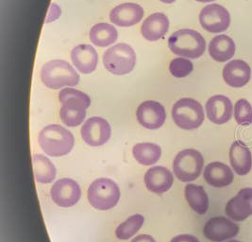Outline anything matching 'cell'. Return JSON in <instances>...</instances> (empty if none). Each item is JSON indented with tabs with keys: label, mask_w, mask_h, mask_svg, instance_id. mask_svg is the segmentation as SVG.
<instances>
[{
	"label": "cell",
	"mask_w": 252,
	"mask_h": 242,
	"mask_svg": "<svg viewBox=\"0 0 252 242\" xmlns=\"http://www.w3.org/2000/svg\"><path fill=\"white\" fill-rule=\"evenodd\" d=\"M194 69L191 61L184 58H176L169 65V71L176 78H184Z\"/></svg>",
	"instance_id": "f546056e"
},
{
	"label": "cell",
	"mask_w": 252,
	"mask_h": 242,
	"mask_svg": "<svg viewBox=\"0 0 252 242\" xmlns=\"http://www.w3.org/2000/svg\"><path fill=\"white\" fill-rule=\"evenodd\" d=\"M204 179L208 185L214 187H225L234 180V174L229 166L221 162H213L204 170Z\"/></svg>",
	"instance_id": "44dd1931"
},
{
	"label": "cell",
	"mask_w": 252,
	"mask_h": 242,
	"mask_svg": "<svg viewBox=\"0 0 252 242\" xmlns=\"http://www.w3.org/2000/svg\"><path fill=\"white\" fill-rule=\"evenodd\" d=\"M184 195L190 207L199 215L205 214L209 208V198L203 186L189 184L185 186Z\"/></svg>",
	"instance_id": "cb8c5ba5"
},
{
	"label": "cell",
	"mask_w": 252,
	"mask_h": 242,
	"mask_svg": "<svg viewBox=\"0 0 252 242\" xmlns=\"http://www.w3.org/2000/svg\"><path fill=\"white\" fill-rule=\"evenodd\" d=\"M117 39V31L113 25L95 24L90 31V40L94 46L105 47L114 44Z\"/></svg>",
	"instance_id": "484cf974"
},
{
	"label": "cell",
	"mask_w": 252,
	"mask_h": 242,
	"mask_svg": "<svg viewBox=\"0 0 252 242\" xmlns=\"http://www.w3.org/2000/svg\"><path fill=\"white\" fill-rule=\"evenodd\" d=\"M87 196L93 207L102 211L109 210L119 202L120 189L113 180L99 178L90 185Z\"/></svg>",
	"instance_id": "5b68a950"
},
{
	"label": "cell",
	"mask_w": 252,
	"mask_h": 242,
	"mask_svg": "<svg viewBox=\"0 0 252 242\" xmlns=\"http://www.w3.org/2000/svg\"><path fill=\"white\" fill-rule=\"evenodd\" d=\"M201 27L209 33L218 34L228 30L230 15L228 10L221 5L211 4L204 7L199 14Z\"/></svg>",
	"instance_id": "9c48e42d"
},
{
	"label": "cell",
	"mask_w": 252,
	"mask_h": 242,
	"mask_svg": "<svg viewBox=\"0 0 252 242\" xmlns=\"http://www.w3.org/2000/svg\"><path fill=\"white\" fill-rule=\"evenodd\" d=\"M234 117L241 126H249L252 123V107L251 104L244 99L239 100L234 106Z\"/></svg>",
	"instance_id": "f1b7e54d"
},
{
	"label": "cell",
	"mask_w": 252,
	"mask_h": 242,
	"mask_svg": "<svg viewBox=\"0 0 252 242\" xmlns=\"http://www.w3.org/2000/svg\"><path fill=\"white\" fill-rule=\"evenodd\" d=\"M136 115L138 122L143 127L149 130H156L161 127L166 118L163 106L154 101H148L140 104Z\"/></svg>",
	"instance_id": "4fadbf2b"
},
{
	"label": "cell",
	"mask_w": 252,
	"mask_h": 242,
	"mask_svg": "<svg viewBox=\"0 0 252 242\" xmlns=\"http://www.w3.org/2000/svg\"><path fill=\"white\" fill-rule=\"evenodd\" d=\"M198 2H202V3H205V2H212V1H215V0H196Z\"/></svg>",
	"instance_id": "836d02e7"
},
{
	"label": "cell",
	"mask_w": 252,
	"mask_h": 242,
	"mask_svg": "<svg viewBox=\"0 0 252 242\" xmlns=\"http://www.w3.org/2000/svg\"><path fill=\"white\" fill-rule=\"evenodd\" d=\"M144 222H145V218L140 214L130 216L124 222L119 224L118 227L116 228L115 230L116 238L121 241H126L130 239L141 229Z\"/></svg>",
	"instance_id": "83f0119b"
},
{
	"label": "cell",
	"mask_w": 252,
	"mask_h": 242,
	"mask_svg": "<svg viewBox=\"0 0 252 242\" xmlns=\"http://www.w3.org/2000/svg\"><path fill=\"white\" fill-rule=\"evenodd\" d=\"M252 76V70L250 66L242 61L234 60L227 64L223 69V78L231 87H243L245 86Z\"/></svg>",
	"instance_id": "ac0fdd59"
},
{
	"label": "cell",
	"mask_w": 252,
	"mask_h": 242,
	"mask_svg": "<svg viewBox=\"0 0 252 242\" xmlns=\"http://www.w3.org/2000/svg\"><path fill=\"white\" fill-rule=\"evenodd\" d=\"M71 60L79 71L83 74L94 72L96 66L98 56L95 49L90 45H80L73 48Z\"/></svg>",
	"instance_id": "ffe728a7"
},
{
	"label": "cell",
	"mask_w": 252,
	"mask_h": 242,
	"mask_svg": "<svg viewBox=\"0 0 252 242\" xmlns=\"http://www.w3.org/2000/svg\"><path fill=\"white\" fill-rule=\"evenodd\" d=\"M135 63V52L126 44H117L104 53V67L115 75L128 74L134 69Z\"/></svg>",
	"instance_id": "ba28073f"
},
{
	"label": "cell",
	"mask_w": 252,
	"mask_h": 242,
	"mask_svg": "<svg viewBox=\"0 0 252 242\" xmlns=\"http://www.w3.org/2000/svg\"><path fill=\"white\" fill-rule=\"evenodd\" d=\"M225 211L229 219L234 221H243L252 216V188L241 189L236 196L229 201Z\"/></svg>",
	"instance_id": "5bb4252c"
},
{
	"label": "cell",
	"mask_w": 252,
	"mask_h": 242,
	"mask_svg": "<svg viewBox=\"0 0 252 242\" xmlns=\"http://www.w3.org/2000/svg\"><path fill=\"white\" fill-rule=\"evenodd\" d=\"M169 20L164 13L156 12L144 21L141 27V33L149 41H157L168 32Z\"/></svg>",
	"instance_id": "7402d4cb"
},
{
	"label": "cell",
	"mask_w": 252,
	"mask_h": 242,
	"mask_svg": "<svg viewBox=\"0 0 252 242\" xmlns=\"http://www.w3.org/2000/svg\"><path fill=\"white\" fill-rule=\"evenodd\" d=\"M144 16L143 8L136 3H124L116 6L110 13V19L119 27H130L139 23Z\"/></svg>",
	"instance_id": "e0dca14e"
},
{
	"label": "cell",
	"mask_w": 252,
	"mask_h": 242,
	"mask_svg": "<svg viewBox=\"0 0 252 242\" xmlns=\"http://www.w3.org/2000/svg\"><path fill=\"white\" fill-rule=\"evenodd\" d=\"M204 159L198 150L187 149L177 154L173 161V172L182 182H193L197 179L203 169Z\"/></svg>",
	"instance_id": "52a82bcc"
},
{
	"label": "cell",
	"mask_w": 252,
	"mask_h": 242,
	"mask_svg": "<svg viewBox=\"0 0 252 242\" xmlns=\"http://www.w3.org/2000/svg\"><path fill=\"white\" fill-rule=\"evenodd\" d=\"M161 2H163V3H166V4H170V3H173V2H175L176 0H160Z\"/></svg>",
	"instance_id": "d6a6232c"
},
{
	"label": "cell",
	"mask_w": 252,
	"mask_h": 242,
	"mask_svg": "<svg viewBox=\"0 0 252 242\" xmlns=\"http://www.w3.org/2000/svg\"><path fill=\"white\" fill-rule=\"evenodd\" d=\"M205 108L209 120L218 125L229 122L232 116V104L229 98L222 95L210 98Z\"/></svg>",
	"instance_id": "9a60e30c"
},
{
	"label": "cell",
	"mask_w": 252,
	"mask_h": 242,
	"mask_svg": "<svg viewBox=\"0 0 252 242\" xmlns=\"http://www.w3.org/2000/svg\"><path fill=\"white\" fill-rule=\"evenodd\" d=\"M229 161L236 174L247 175L252 171V151L242 141H235L229 150Z\"/></svg>",
	"instance_id": "d6986e66"
},
{
	"label": "cell",
	"mask_w": 252,
	"mask_h": 242,
	"mask_svg": "<svg viewBox=\"0 0 252 242\" xmlns=\"http://www.w3.org/2000/svg\"><path fill=\"white\" fill-rule=\"evenodd\" d=\"M131 242H156L155 240L149 236V235H140L136 237L135 239L132 240Z\"/></svg>",
	"instance_id": "1f68e13d"
},
{
	"label": "cell",
	"mask_w": 252,
	"mask_h": 242,
	"mask_svg": "<svg viewBox=\"0 0 252 242\" xmlns=\"http://www.w3.org/2000/svg\"><path fill=\"white\" fill-rule=\"evenodd\" d=\"M135 160L144 166H151L159 161L161 155L160 146L154 143H139L132 149Z\"/></svg>",
	"instance_id": "4316f807"
},
{
	"label": "cell",
	"mask_w": 252,
	"mask_h": 242,
	"mask_svg": "<svg viewBox=\"0 0 252 242\" xmlns=\"http://www.w3.org/2000/svg\"><path fill=\"white\" fill-rule=\"evenodd\" d=\"M168 46L176 55L196 59L205 52L206 41L202 35L195 31L181 30L170 36Z\"/></svg>",
	"instance_id": "277c9868"
},
{
	"label": "cell",
	"mask_w": 252,
	"mask_h": 242,
	"mask_svg": "<svg viewBox=\"0 0 252 242\" xmlns=\"http://www.w3.org/2000/svg\"><path fill=\"white\" fill-rule=\"evenodd\" d=\"M173 182L172 173L164 167H153L145 174V185L149 191L156 194H162L168 191Z\"/></svg>",
	"instance_id": "2e32d148"
},
{
	"label": "cell",
	"mask_w": 252,
	"mask_h": 242,
	"mask_svg": "<svg viewBox=\"0 0 252 242\" xmlns=\"http://www.w3.org/2000/svg\"><path fill=\"white\" fill-rule=\"evenodd\" d=\"M203 233L211 242H223L234 238L239 233V225L225 217H216L207 221Z\"/></svg>",
	"instance_id": "7c38bea8"
},
{
	"label": "cell",
	"mask_w": 252,
	"mask_h": 242,
	"mask_svg": "<svg viewBox=\"0 0 252 242\" xmlns=\"http://www.w3.org/2000/svg\"><path fill=\"white\" fill-rule=\"evenodd\" d=\"M38 142L47 155L60 157L68 154L72 150L75 139L67 129L54 124L46 126L40 132Z\"/></svg>",
	"instance_id": "7a4b0ae2"
},
{
	"label": "cell",
	"mask_w": 252,
	"mask_h": 242,
	"mask_svg": "<svg viewBox=\"0 0 252 242\" xmlns=\"http://www.w3.org/2000/svg\"><path fill=\"white\" fill-rule=\"evenodd\" d=\"M53 202L61 207H71L75 206L81 196L79 184L68 178L57 181L50 190Z\"/></svg>",
	"instance_id": "8fae6325"
},
{
	"label": "cell",
	"mask_w": 252,
	"mask_h": 242,
	"mask_svg": "<svg viewBox=\"0 0 252 242\" xmlns=\"http://www.w3.org/2000/svg\"><path fill=\"white\" fill-rule=\"evenodd\" d=\"M170 242H199V241L192 235H179L173 238Z\"/></svg>",
	"instance_id": "4dcf8cb0"
},
{
	"label": "cell",
	"mask_w": 252,
	"mask_h": 242,
	"mask_svg": "<svg viewBox=\"0 0 252 242\" xmlns=\"http://www.w3.org/2000/svg\"><path fill=\"white\" fill-rule=\"evenodd\" d=\"M238 242V241H229V242Z\"/></svg>",
	"instance_id": "e575fe53"
},
{
	"label": "cell",
	"mask_w": 252,
	"mask_h": 242,
	"mask_svg": "<svg viewBox=\"0 0 252 242\" xmlns=\"http://www.w3.org/2000/svg\"><path fill=\"white\" fill-rule=\"evenodd\" d=\"M33 171L36 181L41 184H49L56 178V168L48 158L42 154L32 157Z\"/></svg>",
	"instance_id": "d4e9b609"
},
{
	"label": "cell",
	"mask_w": 252,
	"mask_h": 242,
	"mask_svg": "<svg viewBox=\"0 0 252 242\" xmlns=\"http://www.w3.org/2000/svg\"><path fill=\"white\" fill-rule=\"evenodd\" d=\"M112 129L109 122L102 117L89 118L81 128L80 134L83 141L93 147L104 145L111 138Z\"/></svg>",
	"instance_id": "30bf717a"
},
{
	"label": "cell",
	"mask_w": 252,
	"mask_h": 242,
	"mask_svg": "<svg viewBox=\"0 0 252 242\" xmlns=\"http://www.w3.org/2000/svg\"><path fill=\"white\" fill-rule=\"evenodd\" d=\"M41 79L46 87L60 89L64 86H76L79 84L80 75L67 62L53 60L43 67Z\"/></svg>",
	"instance_id": "3957f363"
},
{
	"label": "cell",
	"mask_w": 252,
	"mask_h": 242,
	"mask_svg": "<svg viewBox=\"0 0 252 242\" xmlns=\"http://www.w3.org/2000/svg\"><path fill=\"white\" fill-rule=\"evenodd\" d=\"M172 117L178 127L194 130L201 126L205 115L201 104L193 99L184 98L174 104Z\"/></svg>",
	"instance_id": "8992f818"
},
{
	"label": "cell",
	"mask_w": 252,
	"mask_h": 242,
	"mask_svg": "<svg viewBox=\"0 0 252 242\" xmlns=\"http://www.w3.org/2000/svg\"><path fill=\"white\" fill-rule=\"evenodd\" d=\"M209 53L217 62H227L234 56L235 44L229 36L218 35L210 42Z\"/></svg>",
	"instance_id": "603a6c76"
},
{
	"label": "cell",
	"mask_w": 252,
	"mask_h": 242,
	"mask_svg": "<svg viewBox=\"0 0 252 242\" xmlns=\"http://www.w3.org/2000/svg\"><path fill=\"white\" fill-rule=\"evenodd\" d=\"M59 101L63 104L60 111L63 123L68 127L80 125L85 119L86 109L91 104L89 96L80 90L65 88L59 93Z\"/></svg>",
	"instance_id": "6da1fadb"
}]
</instances>
